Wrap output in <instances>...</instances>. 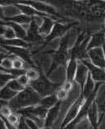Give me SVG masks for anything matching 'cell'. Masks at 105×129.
I'll return each instance as SVG.
<instances>
[{"mask_svg": "<svg viewBox=\"0 0 105 129\" xmlns=\"http://www.w3.org/2000/svg\"><path fill=\"white\" fill-rule=\"evenodd\" d=\"M40 99L41 96L33 88L28 86L22 91L19 92L15 98L8 102V105L13 112H17L22 108L39 104Z\"/></svg>", "mask_w": 105, "mask_h": 129, "instance_id": "1", "label": "cell"}, {"mask_svg": "<svg viewBox=\"0 0 105 129\" xmlns=\"http://www.w3.org/2000/svg\"><path fill=\"white\" fill-rule=\"evenodd\" d=\"M62 85V84L51 82L41 71H40V76L39 79H37L36 80L30 81V86L33 88L41 96V98L56 93Z\"/></svg>", "mask_w": 105, "mask_h": 129, "instance_id": "2", "label": "cell"}, {"mask_svg": "<svg viewBox=\"0 0 105 129\" xmlns=\"http://www.w3.org/2000/svg\"><path fill=\"white\" fill-rule=\"evenodd\" d=\"M70 36L71 35H70L69 32H68L62 37V39L60 42L59 48L58 49V51L54 54V59H52L50 67H49L47 72V75H49L58 66H62V64H65L66 61L70 60V55L68 53V46L70 41Z\"/></svg>", "mask_w": 105, "mask_h": 129, "instance_id": "3", "label": "cell"}, {"mask_svg": "<svg viewBox=\"0 0 105 129\" xmlns=\"http://www.w3.org/2000/svg\"><path fill=\"white\" fill-rule=\"evenodd\" d=\"M102 84H103V83H97V84H96V86H95L94 93H93L88 99H86V100H84V104H83L82 106H81L80 109V111H79V113L77 114V116L76 117V118L72 122H70L68 126H66V127H64L63 129H73L78 124V122L84 118V117L88 115V112H89L90 108V106H91V104H93V102L95 100L96 95H97L98 91V89H100V88L101 87Z\"/></svg>", "mask_w": 105, "mask_h": 129, "instance_id": "4", "label": "cell"}, {"mask_svg": "<svg viewBox=\"0 0 105 129\" xmlns=\"http://www.w3.org/2000/svg\"><path fill=\"white\" fill-rule=\"evenodd\" d=\"M84 100H86V99H84V96L81 94L77 99V100L72 105L71 108H69L68 112L66 113V115L65 118H64V120H63L62 126H61V129H63L64 127H66V126H68L70 122H72L76 118V117L77 116L79 111H80L81 106L83 105Z\"/></svg>", "mask_w": 105, "mask_h": 129, "instance_id": "5", "label": "cell"}, {"mask_svg": "<svg viewBox=\"0 0 105 129\" xmlns=\"http://www.w3.org/2000/svg\"><path fill=\"white\" fill-rule=\"evenodd\" d=\"M73 25H74V23H71V24H62V23L55 22L51 33L45 38V41H44L45 43L51 42V41L54 40L55 38H57V37H63L66 35V31L70 30V28Z\"/></svg>", "mask_w": 105, "mask_h": 129, "instance_id": "6", "label": "cell"}, {"mask_svg": "<svg viewBox=\"0 0 105 129\" xmlns=\"http://www.w3.org/2000/svg\"><path fill=\"white\" fill-rule=\"evenodd\" d=\"M80 61L87 66L93 80L98 83H105V70L94 66L92 62H89L84 59Z\"/></svg>", "mask_w": 105, "mask_h": 129, "instance_id": "7", "label": "cell"}, {"mask_svg": "<svg viewBox=\"0 0 105 129\" xmlns=\"http://www.w3.org/2000/svg\"><path fill=\"white\" fill-rule=\"evenodd\" d=\"M40 25L38 24L33 17V20L27 30V42L29 43H42L44 41H45L44 38L40 34Z\"/></svg>", "mask_w": 105, "mask_h": 129, "instance_id": "8", "label": "cell"}, {"mask_svg": "<svg viewBox=\"0 0 105 129\" xmlns=\"http://www.w3.org/2000/svg\"><path fill=\"white\" fill-rule=\"evenodd\" d=\"M88 56L94 66L105 70V55L103 47L90 50L88 51Z\"/></svg>", "mask_w": 105, "mask_h": 129, "instance_id": "9", "label": "cell"}, {"mask_svg": "<svg viewBox=\"0 0 105 129\" xmlns=\"http://www.w3.org/2000/svg\"><path fill=\"white\" fill-rule=\"evenodd\" d=\"M2 46L4 47L8 51H9L12 54L16 55V57L20 58V59L23 60L30 64H33V61L31 60V57L28 51V49L22 48V47H15V46H2Z\"/></svg>", "mask_w": 105, "mask_h": 129, "instance_id": "10", "label": "cell"}, {"mask_svg": "<svg viewBox=\"0 0 105 129\" xmlns=\"http://www.w3.org/2000/svg\"><path fill=\"white\" fill-rule=\"evenodd\" d=\"M22 4H28L36 8L37 11L40 12V13H45L47 15H54V16H58V12L55 10L54 8L51 7L50 5H48L46 4H44L42 2L38 1H27V2H21Z\"/></svg>", "mask_w": 105, "mask_h": 129, "instance_id": "11", "label": "cell"}, {"mask_svg": "<svg viewBox=\"0 0 105 129\" xmlns=\"http://www.w3.org/2000/svg\"><path fill=\"white\" fill-rule=\"evenodd\" d=\"M88 75H89V70L87 68V66L84 63L81 62V61L79 62L74 80L78 84H80L81 89L84 88V84H86V82L87 80V78H88Z\"/></svg>", "mask_w": 105, "mask_h": 129, "instance_id": "12", "label": "cell"}, {"mask_svg": "<svg viewBox=\"0 0 105 129\" xmlns=\"http://www.w3.org/2000/svg\"><path fill=\"white\" fill-rule=\"evenodd\" d=\"M15 6L18 8L19 11L21 12L22 14H25V15L28 16V17H49V15H47L45 13H40V12L37 11L36 8H34L31 6L28 5V4H22V3H18V4H15Z\"/></svg>", "mask_w": 105, "mask_h": 129, "instance_id": "13", "label": "cell"}, {"mask_svg": "<svg viewBox=\"0 0 105 129\" xmlns=\"http://www.w3.org/2000/svg\"><path fill=\"white\" fill-rule=\"evenodd\" d=\"M61 102L59 101L58 104L51 108L50 109H48L47 116L44 119V127H50L52 125V123L54 122L55 119L58 118V115L59 113V110H60V107H61Z\"/></svg>", "mask_w": 105, "mask_h": 129, "instance_id": "14", "label": "cell"}, {"mask_svg": "<svg viewBox=\"0 0 105 129\" xmlns=\"http://www.w3.org/2000/svg\"><path fill=\"white\" fill-rule=\"evenodd\" d=\"M55 24L54 21L52 20L50 17H43V22L40 26V34L43 37H47L54 28V26Z\"/></svg>", "mask_w": 105, "mask_h": 129, "instance_id": "15", "label": "cell"}, {"mask_svg": "<svg viewBox=\"0 0 105 129\" xmlns=\"http://www.w3.org/2000/svg\"><path fill=\"white\" fill-rule=\"evenodd\" d=\"M105 44V33L104 32H97L94 34L90 38L89 45H88V51L91 49L103 47Z\"/></svg>", "mask_w": 105, "mask_h": 129, "instance_id": "16", "label": "cell"}, {"mask_svg": "<svg viewBox=\"0 0 105 129\" xmlns=\"http://www.w3.org/2000/svg\"><path fill=\"white\" fill-rule=\"evenodd\" d=\"M77 66L78 63L76 58L70 56V60H68V66H66V81L72 82V80L75 79Z\"/></svg>", "mask_w": 105, "mask_h": 129, "instance_id": "17", "label": "cell"}, {"mask_svg": "<svg viewBox=\"0 0 105 129\" xmlns=\"http://www.w3.org/2000/svg\"><path fill=\"white\" fill-rule=\"evenodd\" d=\"M5 25L8 26V27H10L14 31H15L16 38L25 40L27 42V31H26L22 25L18 24V23L13 22H10V21H6Z\"/></svg>", "mask_w": 105, "mask_h": 129, "instance_id": "18", "label": "cell"}, {"mask_svg": "<svg viewBox=\"0 0 105 129\" xmlns=\"http://www.w3.org/2000/svg\"><path fill=\"white\" fill-rule=\"evenodd\" d=\"M98 105L96 104L95 100L93 102V104L90 106L89 112H88V118L90 122V124L92 126V129H98Z\"/></svg>", "mask_w": 105, "mask_h": 129, "instance_id": "19", "label": "cell"}, {"mask_svg": "<svg viewBox=\"0 0 105 129\" xmlns=\"http://www.w3.org/2000/svg\"><path fill=\"white\" fill-rule=\"evenodd\" d=\"M58 102H59V99H58L57 94L56 93H54V94L41 98V99H40V101L39 103V105L48 110V109H50L51 108L55 106Z\"/></svg>", "mask_w": 105, "mask_h": 129, "instance_id": "20", "label": "cell"}, {"mask_svg": "<svg viewBox=\"0 0 105 129\" xmlns=\"http://www.w3.org/2000/svg\"><path fill=\"white\" fill-rule=\"evenodd\" d=\"M1 42L2 46H15V47H22L27 49L30 46V43H29L25 40L19 39V38H14V39L12 40H5L1 38Z\"/></svg>", "mask_w": 105, "mask_h": 129, "instance_id": "21", "label": "cell"}, {"mask_svg": "<svg viewBox=\"0 0 105 129\" xmlns=\"http://www.w3.org/2000/svg\"><path fill=\"white\" fill-rule=\"evenodd\" d=\"M95 86L96 85L94 84V80L92 79L91 75H90L89 72L88 78H87V80L86 82V84H84V86L82 89V93H81V94L84 96V99H88L89 97L94 93Z\"/></svg>", "mask_w": 105, "mask_h": 129, "instance_id": "22", "label": "cell"}, {"mask_svg": "<svg viewBox=\"0 0 105 129\" xmlns=\"http://www.w3.org/2000/svg\"><path fill=\"white\" fill-rule=\"evenodd\" d=\"M6 21H10V22H13L16 23H18L20 25L22 24H30V22L33 20V17H28L25 15V14H16V15H14L12 17H8L4 18Z\"/></svg>", "mask_w": 105, "mask_h": 129, "instance_id": "23", "label": "cell"}, {"mask_svg": "<svg viewBox=\"0 0 105 129\" xmlns=\"http://www.w3.org/2000/svg\"><path fill=\"white\" fill-rule=\"evenodd\" d=\"M19 92L14 91L12 89H10L9 87L5 86L1 89V93H0V96H1V99L2 100H5V101H8L12 100L13 98H15L16 94Z\"/></svg>", "mask_w": 105, "mask_h": 129, "instance_id": "24", "label": "cell"}, {"mask_svg": "<svg viewBox=\"0 0 105 129\" xmlns=\"http://www.w3.org/2000/svg\"><path fill=\"white\" fill-rule=\"evenodd\" d=\"M95 102L98 107H102L105 105V88H100L98 89V94L96 95Z\"/></svg>", "mask_w": 105, "mask_h": 129, "instance_id": "25", "label": "cell"}, {"mask_svg": "<svg viewBox=\"0 0 105 129\" xmlns=\"http://www.w3.org/2000/svg\"><path fill=\"white\" fill-rule=\"evenodd\" d=\"M14 79H16V78L15 77V76H13L12 75L8 74V73H6V72H2L1 75H0V80H1V88L5 87L11 80H14Z\"/></svg>", "mask_w": 105, "mask_h": 129, "instance_id": "26", "label": "cell"}, {"mask_svg": "<svg viewBox=\"0 0 105 129\" xmlns=\"http://www.w3.org/2000/svg\"><path fill=\"white\" fill-rule=\"evenodd\" d=\"M6 86L9 87L10 89H12V90H14V91H16V92H21L23 89H26L25 87H23L22 84L19 83L16 79H14V80H11Z\"/></svg>", "mask_w": 105, "mask_h": 129, "instance_id": "27", "label": "cell"}, {"mask_svg": "<svg viewBox=\"0 0 105 129\" xmlns=\"http://www.w3.org/2000/svg\"><path fill=\"white\" fill-rule=\"evenodd\" d=\"M1 38L5 39V40H12V39H14V38H16V36L15 31H14L10 27L6 26L5 31L4 32V34L1 36Z\"/></svg>", "mask_w": 105, "mask_h": 129, "instance_id": "28", "label": "cell"}, {"mask_svg": "<svg viewBox=\"0 0 105 129\" xmlns=\"http://www.w3.org/2000/svg\"><path fill=\"white\" fill-rule=\"evenodd\" d=\"M26 75L28 76V78L30 79V81L36 80L40 76V72L38 71L36 69L31 68V69L26 70Z\"/></svg>", "mask_w": 105, "mask_h": 129, "instance_id": "29", "label": "cell"}, {"mask_svg": "<svg viewBox=\"0 0 105 129\" xmlns=\"http://www.w3.org/2000/svg\"><path fill=\"white\" fill-rule=\"evenodd\" d=\"M12 58H2L1 61V69L2 70H10L13 68V64Z\"/></svg>", "mask_w": 105, "mask_h": 129, "instance_id": "30", "label": "cell"}, {"mask_svg": "<svg viewBox=\"0 0 105 129\" xmlns=\"http://www.w3.org/2000/svg\"><path fill=\"white\" fill-rule=\"evenodd\" d=\"M16 80H18L19 83L21 84L23 87H25V88L30 86V80L28 78V76L26 75V74L21 75L20 77L17 78Z\"/></svg>", "mask_w": 105, "mask_h": 129, "instance_id": "31", "label": "cell"}, {"mask_svg": "<svg viewBox=\"0 0 105 129\" xmlns=\"http://www.w3.org/2000/svg\"><path fill=\"white\" fill-rule=\"evenodd\" d=\"M12 109L10 108L9 105H2L1 107V115L2 117H6V118H8V116H10L12 113Z\"/></svg>", "mask_w": 105, "mask_h": 129, "instance_id": "32", "label": "cell"}, {"mask_svg": "<svg viewBox=\"0 0 105 129\" xmlns=\"http://www.w3.org/2000/svg\"><path fill=\"white\" fill-rule=\"evenodd\" d=\"M12 64H13V68L16 70H22L24 69V60L20 59L18 57H15L12 60Z\"/></svg>", "mask_w": 105, "mask_h": 129, "instance_id": "33", "label": "cell"}, {"mask_svg": "<svg viewBox=\"0 0 105 129\" xmlns=\"http://www.w3.org/2000/svg\"><path fill=\"white\" fill-rule=\"evenodd\" d=\"M56 94L58 96V99H59V101H62V100H64V99L66 98V96H68V92L66 91V90L63 89L61 87L60 89L58 90V92L56 93Z\"/></svg>", "mask_w": 105, "mask_h": 129, "instance_id": "34", "label": "cell"}, {"mask_svg": "<svg viewBox=\"0 0 105 129\" xmlns=\"http://www.w3.org/2000/svg\"><path fill=\"white\" fill-rule=\"evenodd\" d=\"M6 119H7L8 121L11 124H12V125H15L16 123L19 122V121H20V118H18L16 114L14 113H12L10 116H8Z\"/></svg>", "mask_w": 105, "mask_h": 129, "instance_id": "35", "label": "cell"}, {"mask_svg": "<svg viewBox=\"0 0 105 129\" xmlns=\"http://www.w3.org/2000/svg\"><path fill=\"white\" fill-rule=\"evenodd\" d=\"M23 118H24V117H23ZM25 118L26 124L29 126V127L30 129H40V127L34 120H32L30 118Z\"/></svg>", "mask_w": 105, "mask_h": 129, "instance_id": "36", "label": "cell"}, {"mask_svg": "<svg viewBox=\"0 0 105 129\" xmlns=\"http://www.w3.org/2000/svg\"><path fill=\"white\" fill-rule=\"evenodd\" d=\"M18 129H30L29 127V126L26 124L25 118L23 117L20 118V121L18 122Z\"/></svg>", "mask_w": 105, "mask_h": 129, "instance_id": "37", "label": "cell"}, {"mask_svg": "<svg viewBox=\"0 0 105 129\" xmlns=\"http://www.w3.org/2000/svg\"><path fill=\"white\" fill-rule=\"evenodd\" d=\"M62 88L63 89H65L66 90V91H70V90L72 89V82H69V81H66L62 85Z\"/></svg>", "mask_w": 105, "mask_h": 129, "instance_id": "38", "label": "cell"}, {"mask_svg": "<svg viewBox=\"0 0 105 129\" xmlns=\"http://www.w3.org/2000/svg\"><path fill=\"white\" fill-rule=\"evenodd\" d=\"M1 118L5 122V124H6V127H7V129H16L15 127H14V125L11 124L10 122H8V120L4 118V117H2V116H1Z\"/></svg>", "mask_w": 105, "mask_h": 129, "instance_id": "39", "label": "cell"}, {"mask_svg": "<svg viewBox=\"0 0 105 129\" xmlns=\"http://www.w3.org/2000/svg\"><path fill=\"white\" fill-rule=\"evenodd\" d=\"M98 112H102V113H105V105L102 107H98Z\"/></svg>", "mask_w": 105, "mask_h": 129, "instance_id": "40", "label": "cell"}, {"mask_svg": "<svg viewBox=\"0 0 105 129\" xmlns=\"http://www.w3.org/2000/svg\"><path fill=\"white\" fill-rule=\"evenodd\" d=\"M103 50H104V55H105V44L103 46Z\"/></svg>", "mask_w": 105, "mask_h": 129, "instance_id": "41", "label": "cell"}, {"mask_svg": "<svg viewBox=\"0 0 105 129\" xmlns=\"http://www.w3.org/2000/svg\"><path fill=\"white\" fill-rule=\"evenodd\" d=\"M104 23H105V21H104Z\"/></svg>", "mask_w": 105, "mask_h": 129, "instance_id": "42", "label": "cell"}]
</instances>
